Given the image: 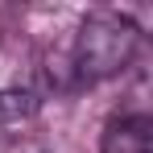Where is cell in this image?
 <instances>
[{
    "mask_svg": "<svg viewBox=\"0 0 153 153\" xmlns=\"http://www.w3.org/2000/svg\"><path fill=\"white\" fill-rule=\"evenodd\" d=\"M37 112V100H33V91H17V87H8V91H0V120H25Z\"/></svg>",
    "mask_w": 153,
    "mask_h": 153,
    "instance_id": "3",
    "label": "cell"
},
{
    "mask_svg": "<svg viewBox=\"0 0 153 153\" xmlns=\"http://www.w3.org/2000/svg\"><path fill=\"white\" fill-rule=\"evenodd\" d=\"M100 153H153V120L132 112V116H112L103 124Z\"/></svg>",
    "mask_w": 153,
    "mask_h": 153,
    "instance_id": "2",
    "label": "cell"
},
{
    "mask_svg": "<svg viewBox=\"0 0 153 153\" xmlns=\"http://www.w3.org/2000/svg\"><path fill=\"white\" fill-rule=\"evenodd\" d=\"M141 46V29L120 13H87L75 37V75L79 83H103V79L120 75L128 62L137 58Z\"/></svg>",
    "mask_w": 153,
    "mask_h": 153,
    "instance_id": "1",
    "label": "cell"
}]
</instances>
